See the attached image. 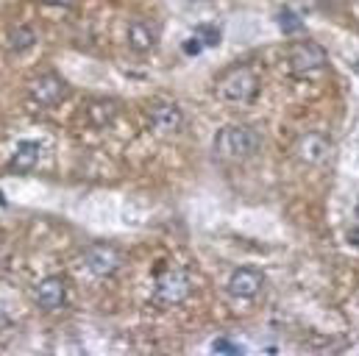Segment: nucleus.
Segmentation results:
<instances>
[{"mask_svg":"<svg viewBox=\"0 0 359 356\" xmlns=\"http://www.w3.org/2000/svg\"><path fill=\"white\" fill-rule=\"evenodd\" d=\"M259 142L262 139L251 125L234 123V125L217 128L212 148H215V156H220L226 162H243V159H248V156H254L259 151Z\"/></svg>","mask_w":359,"mask_h":356,"instance_id":"f257e3e1","label":"nucleus"},{"mask_svg":"<svg viewBox=\"0 0 359 356\" xmlns=\"http://www.w3.org/2000/svg\"><path fill=\"white\" fill-rule=\"evenodd\" d=\"M215 95L226 103H251L259 95V78L251 67L237 64L231 70H226L217 84H215Z\"/></svg>","mask_w":359,"mask_h":356,"instance_id":"f03ea898","label":"nucleus"},{"mask_svg":"<svg viewBox=\"0 0 359 356\" xmlns=\"http://www.w3.org/2000/svg\"><path fill=\"white\" fill-rule=\"evenodd\" d=\"M329 64V56L323 50V45L312 42V39H304V42H295L287 53V67L295 78H309V76H318L323 73Z\"/></svg>","mask_w":359,"mask_h":356,"instance_id":"7ed1b4c3","label":"nucleus"},{"mask_svg":"<svg viewBox=\"0 0 359 356\" xmlns=\"http://www.w3.org/2000/svg\"><path fill=\"white\" fill-rule=\"evenodd\" d=\"M189 289H192V284H189V275L184 270H179V267H159L156 284H154L156 301H162L165 306H176L189 295Z\"/></svg>","mask_w":359,"mask_h":356,"instance_id":"20e7f679","label":"nucleus"},{"mask_svg":"<svg viewBox=\"0 0 359 356\" xmlns=\"http://www.w3.org/2000/svg\"><path fill=\"white\" fill-rule=\"evenodd\" d=\"M145 117H148V125L156 131V134H176L184 128V109L173 100H154L148 103L145 109Z\"/></svg>","mask_w":359,"mask_h":356,"instance_id":"39448f33","label":"nucleus"},{"mask_svg":"<svg viewBox=\"0 0 359 356\" xmlns=\"http://www.w3.org/2000/svg\"><path fill=\"white\" fill-rule=\"evenodd\" d=\"M295 156H298L304 165H309V167H320V165H326L329 156H332V142H329V137L320 134V131H306V134H301L298 142H295Z\"/></svg>","mask_w":359,"mask_h":356,"instance_id":"423d86ee","label":"nucleus"},{"mask_svg":"<svg viewBox=\"0 0 359 356\" xmlns=\"http://www.w3.org/2000/svg\"><path fill=\"white\" fill-rule=\"evenodd\" d=\"M84 267L97 278H109L123 267V254L114 245H92L84 254Z\"/></svg>","mask_w":359,"mask_h":356,"instance_id":"0eeeda50","label":"nucleus"},{"mask_svg":"<svg viewBox=\"0 0 359 356\" xmlns=\"http://www.w3.org/2000/svg\"><path fill=\"white\" fill-rule=\"evenodd\" d=\"M28 92H31V97H34L39 106L50 109V106H59V103L67 97V84H65L56 73H42V76H36V78L28 84Z\"/></svg>","mask_w":359,"mask_h":356,"instance_id":"6e6552de","label":"nucleus"},{"mask_svg":"<svg viewBox=\"0 0 359 356\" xmlns=\"http://www.w3.org/2000/svg\"><path fill=\"white\" fill-rule=\"evenodd\" d=\"M65 298H67V284H65L62 275H50V278H45V281H39L36 289H34V301H36V306L45 309V312L62 309V306H65Z\"/></svg>","mask_w":359,"mask_h":356,"instance_id":"1a4fd4ad","label":"nucleus"},{"mask_svg":"<svg viewBox=\"0 0 359 356\" xmlns=\"http://www.w3.org/2000/svg\"><path fill=\"white\" fill-rule=\"evenodd\" d=\"M265 289V275L254 267H237L229 278V292L234 298H257Z\"/></svg>","mask_w":359,"mask_h":356,"instance_id":"9d476101","label":"nucleus"},{"mask_svg":"<svg viewBox=\"0 0 359 356\" xmlns=\"http://www.w3.org/2000/svg\"><path fill=\"white\" fill-rule=\"evenodd\" d=\"M128 45H131L134 53H151L154 45H156L154 28L145 20H131V25H128Z\"/></svg>","mask_w":359,"mask_h":356,"instance_id":"9b49d317","label":"nucleus"},{"mask_svg":"<svg viewBox=\"0 0 359 356\" xmlns=\"http://www.w3.org/2000/svg\"><path fill=\"white\" fill-rule=\"evenodd\" d=\"M36 162H39V145L36 142H22L17 148V153L11 156V170L14 173H28V170L36 167Z\"/></svg>","mask_w":359,"mask_h":356,"instance_id":"f8f14e48","label":"nucleus"},{"mask_svg":"<svg viewBox=\"0 0 359 356\" xmlns=\"http://www.w3.org/2000/svg\"><path fill=\"white\" fill-rule=\"evenodd\" d=\"M34 42H36V34H34V28L31 25H14L11 31H8V48L14 50V53H25V50H31L34 48Z\"/></svg>","mask_w":359,"mask_h":356,"instance_id":"ddd939ff","label":"nucleus"},{"mask_svg":"<svg viewBox=\"0 0 359 356\" xmlns=\"http://www.w3.org/2000/svg\"><path fill=\"white\" fill-rule=\"evenodd\" d=\"M117 114V103L114 100H92L87 106V117H90L92 125H106L111 123Z\"/></svg>","mask_w":359,"mask_h":356,"instance_id":"4468645a","label":"nucleus"},{"mask_svg":"<svg viewBox=\"0 0 359 356\" xmlns=\"http://www.w3.org/2000/svg\"><path fill=\"white\" fill-rule=\"evenodd\" d=\"M278 25H281L284 34H298V31L304 28L301 17H298L295 11H290V8H281V11H278Z\"/></svg>","mask_w":359,"mask_h":356,"instance_id":"2eb2a0df","label":"nucleus"},{"mask_svg":"<svg viewBox=\"0 0 359 356\" xmlns=\"http://www.w3.org/2000/svg\"><path fill=\"white\" fill-rule=\"evenodd\" d=\"M198 39H201L203 48H212V45L220 42V28L217 25H201L198 28Z\"/></svg>","mask_w":359,"mask_h":356,"instance_id":"dca6fc26","label":"nucleus"},{"mask_svg":"<svg viewBox=\"0 0 359 356\" xmlns=\"http://www.w3.org/2000/svg\"><path fill=\"white\" fill-rule=\"evenodd\" d=\"M212 351L215 354H240V345H234L231 340H215L212 343Z\"/></svg>","mask_w":359,"mask_h":356,"instance_id":"f3484780","label":"nucleus"},{"mask_svg":"<svg viewBox=\"0 0 359 356\" xmlns=\"http://www.w3.org/2000/svg\"><path fill=\"white\" fill-rule=\"evenodd\" d=\"M201 48H203V45H201V39H198V36L184 42V53H187V56H195V53H201Z\"/></svg>","mask_w":359,"mask_h":356,"instance_id":"a211bd4d","label":"nucleus"},{"mask_svg":"<svg viewBox=\"0 0 359 356\" xmlns=\"http://www.w3.org/2000/svg\"><path fill=\"white\" fill-rule=\"evenodd\" d=\"M346 240H348L351 245H359V226H357V228H351V231L346 234Z\"/></svg>","mask_w":359,"mask_h":356,"instance_id":"6ab92c4d","label":"nucleus"},{"mask_svg":"<svg viewBox=\"0 0 359 356\" xmlns=\"http://www.w3.org/2000/svg\"><path fill=\"white\" fill-rule=\"evenodd\" d=\"M42 3H48V6H73L76 0H42Z\"/></svg>","mask_w":359,"mask_h":356,"instance_id":"aec40b11","label":"nucleus"},{"mask_svg":"<svg viewBox=\"0 0 359 356\" xmlns=\"http://www.w3.org/2000/svg\"><path fill=\"white\" fill-rule=\"evenodd\" d=\"M323 3H329V6H337V3H343V0H323Z\"/></svg>","mask_w":359,"mask_h":356,"instance_id":"412c9836","label":"nucleus"},{"mask_svg":"<svg viewBox=\"0 0 359 356\" xmlns=\"http://www.w3.org/2000/svg\"><path fill=\"white\" fill-rule=\"evenodd\" d=\"M357 220H359V200H357Z\"/></svg>","mask_w":359,"mask_h":356,"instance_id":"4be33fe9","label":"nucleus"}]
</instances>
